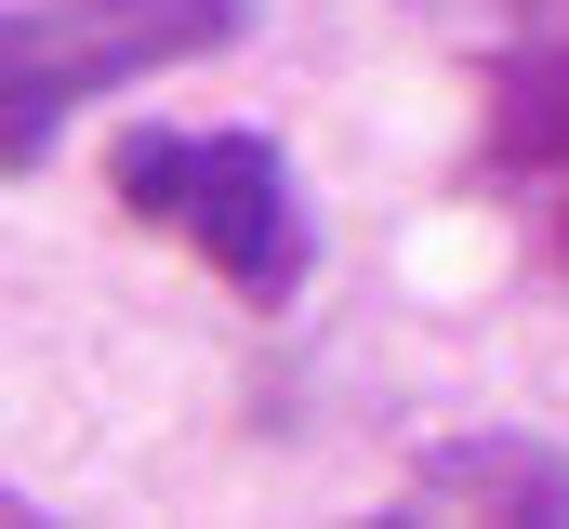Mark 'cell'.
<instances>
[{"label":"cell","instance_id":"6da1fadb","mask_svg":"<svg viewBox=\"0 0 569 529\" xmlns=\"http://www.w3.org/2000/svg\"><path fill=\"white\" fill-rule=\"evenodd\" d=\"M107 199L172 226L186 252H212L226 291L252 305H291L305 264H318V226H305V186L266 132H120L107 146Z\"/></svg>","mask_w":569,"mask_h":529},{"label":"cell","instance_id":"7a4b0ae2","mask_svg":"<svg viewBox=\"0 0 569 529\" xmlns=\"http://www.w3.org/2000/svg\"><path fill=\"white\" fill-rule=\"evenodd\" d=\"M239 27H252V0H13L0 13V159L40 172L67 107L159 80L186 53H226Z\"/></svg>","mask_w":569,"mask_h":529},{"label":"cell","instance_id":"3957f363","mask_svg":"<svg viewBox=\"0 0 569 529\" xmlns=\"http://www.w3.org/2000/svg\"><path fill=\"white\" fill-rule=\"evenodd\" d=\"M398 517H530V529H557L569 463L543 437H437L411 463V490H398Z\"/></svg>","mask_w":569,"mask_h":529},{"label":"cell","instance_id":"277c9868","mask_svg":"<svg viewBox=\"0 0 569 529\" xmlns=\"http://www.w3.org/2000/svg\"><path fill=\"white\" fill-rule=\"evenodd\" d=\"M490 159L503 172H569V27L517 40L490 67Z\"/></svg>","mask_w":569,"mask_h":529},{"label":"cell","instance_id":"5b68a950","mask_svg":"<svg viewBox=\"0 0 569 529\" xmlns=\"http://www.w3.org/2000/svg\"><path fill=\"white\" fill-rule=\"evenodd\" d=\"M490 13H557V0H490Z\"/></svg>","mask_w":569,"mask_h":529}]
</instances>
